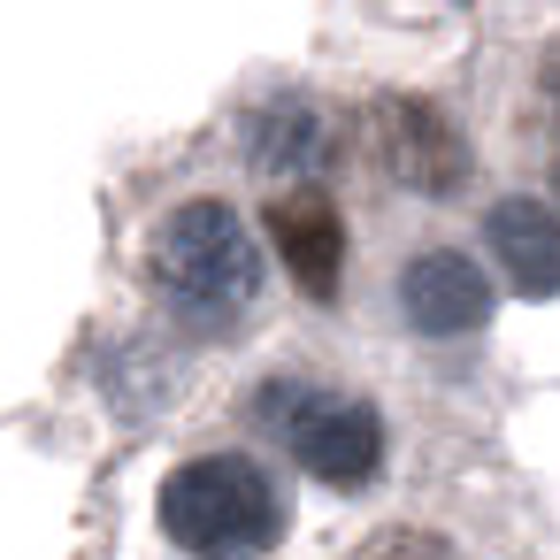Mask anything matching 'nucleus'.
<instances>
[{
  "instance_id": "1",
  "label": "nucleus",
  "mask_w": 560,
  "mask_h": 560,
  "mask_svg": "<svg viewBox=\"0 0 560 560\" xmlns=\"http://www.w3.org/2000/svg\"><path fill=\"white\" fill-rule=\"evenodd\" d=\"M147 269H154V292L192 323H231L261 292V246L238 223V208H223V200L170 208L162 231H154Z\"/></svg>"
},
{
  "instance_id": "2",
  "label": "nucleus",
  "mask_w": 560,
  "mask_h": 560,
  "mask_svg": "<svg viewBox=\"0 0 560 560\" xmlns=\"http://www.w3.org/2000/svg\"><path fill=\"white\" fill-rule=\"evenodd\" d=\"M162 529L200 560H254L284 537V499H277L261 460L208 453L162 483Z\"/></svg>"
},
{
  "instance_id": "3",
  "label": "nucleus",
  "mask_w": 560,
  "mask_h": 560,
  "mask_svg": "<svg viewBox=\"0 0 560 560\" xmlns=\"http://www.w3.org/2000/svg\"><path fill=\"white\" fill-rule=\"evenodd\" d=\"M376 162H384L392 185L430 192V200H445V192L468 185V139L430 101H384L376 108Z\"/></svg>"
},
{
  "instance_id": "4",
  "label": "nucleus",
  "mask_w": 560,
  "mask_h": 560,
  "mask_svg": "<svg viewBox=\"0 0 560 560\" xmlns=\"http://www.w3.org/2000/svg\"><path fill=\"white\" fill-rule=\"evenodd\" d=\"M261 238L277 246V261L292 269V284L307 300H330L338 277H346V223L330 208V192L300 185V192H277L269 215H261Z\"/></svg>"
},
{
  "instance_id": "5",
  "label": "nucleus",
  "mask_w": 560,
  "mask_h": 560,
  "mask_svg": "<svg viewBox=\"0 0 560 560\" xmlns=\"http://www.w3.org/2000/svg\"><path fill=\"white\" fill-rule=\"evenodd\" d=\"M284 438H292L300 468L323 476V483H369L384 468V422L353 399H300Z\"/></svg>"
},
{
  "instance_id": "6",
  "label": "nucleus",
  "mask_w": 560,
  "mask_h": 560,
  "mask_svg": "<svg viewBox=\"0 0 560 560\" xmlns=\"http://www.w3.org/2000/svg\"><path fill=\"white\" fill-rule=\"evenodd\" d=\"M399 307H407V323L415 330H430V338H460V330H476L483 315H491V277L468 261V254H415L407 269H399Z\"/></svg>"
},
{
  "instance_id": "7",
  "label": "nucleus",
  "mask_w": 560,
  "mask_h": 560,
  "mask_svg": "<svg viewBox=\"0 0 560 560\" xmlns=\"http://www.w3.org/2000/svg\"><path fill=\"white\" fill-rule=\"evenodd\" d=\"M483 238H491V254H499V269L522 300L560 292V215L545 200H499L483 215Z\"/></svg>"
},
{
  "instance_id": "8",
  "label": "nucleus",
  "mask_w": 560,
  "mask_h": 560,
  "mask_svg": "<svg viewBox=\"0 0 560 560\" xmlns=\"http://www.w3.org/2000/svg\"><path fill=\"white\" fill-rule=\"evenodd\" d=\"M323 154H330V131H323V116L307 101H269L254 116V162L269 177H307Z\"/></svg>"
},
{
  "instance_id": "9",
  "label": "nucleus",
  "mask_w": 560,
  "mask_h": 560,
  "mask_svg": "<svg viewBox=\"0 0 560 560\" xmlns=\"http://www.w3.org/2000/svg\"><path fill=\"white\" fill-rule=\"evenodd\" d=\"M545 101H552V116H560V47H552V62H545Z\"/></svg>"
}]
</instances>
